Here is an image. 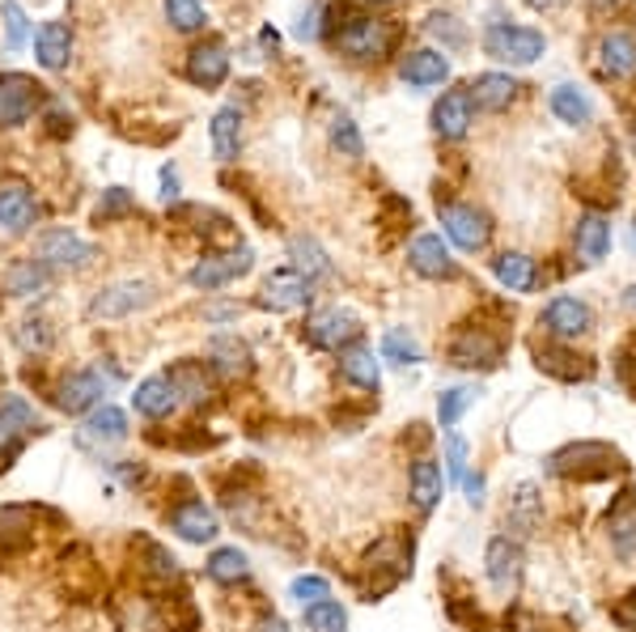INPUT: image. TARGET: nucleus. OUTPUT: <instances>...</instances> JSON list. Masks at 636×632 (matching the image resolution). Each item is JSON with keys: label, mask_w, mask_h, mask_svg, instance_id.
I'll list each match as a JSON object with an SVG mask.
<instances>
[{"label": "nucleus", "mask_w": 636, "mask_h": 632, "mask_svg": "<svg viewBox=\"0 0 636 632\" xmlns=\"http://www.w3.org/2000/svg\"><path fill=\"white\" fill-rule=\"evenodd\" d=\"M522 4H531L535 13H556V9H565V0H522Z\"/></svg>", "instance_id": "obj_59"}, {"label": "nucleus", "mask_w": 636, "mask_h": 632, "mask_svg": "<svg viewBox=\"0 0 636 632\" xmlns=\"http://www.w3.org/2000/svg\"><path fill=\"white\" fill-rule=\"evenodd\" d=\"M492 272H497V281L509 289V293H531L535 281H540V272H535V259L522 251H506L497 263H492Z\"/></svg>", "instance_id": "obj_36"}, {"label": "nucleus", "mask_w": 636, "mask_h": 632, "mask_svg": "<svg viewBox=\"0 0 636 632\" xmlns=\"http://www.w3.org/2000/svg\"><path fill=\"white\" fill-rule=\"evenodd\" d=\"M38 217V195L26 179H0V229L26 234Z\"/></svg>", "instance_id": "obj_14"}, {"label": "nucleus", "mask_w": 636, "mask_h": 632, "mask_svg": "<svg viewBox=\"0 0 636 632\" xmlns=\"http://www.w3.org/2000/svg\"><path fill=\"white\" fill-rule=\"evenodd\" d=\"M251 632H293V629H288L281 616H263V620H259Z\"/></svg>", "instance_id": "obj_55"}, {"label": "nucleus", "mask_w": 636, "mask_h": 632, "mask_svg": "<svg viewBox=\"0 0 636 632\" xmlns=\"http://www.w3.org/2000/svg\"><path fill=\"white\" fill-rule=\"evenodd\" d=\"M213 154L217 161H234L238 158V149H242V111L238 106H222L217 115H213Z\"/></svg>", "instance_id": "obj_34"}, {"label": "nucleus", "mask_w": 636, "mask_h": 632, "mask_svg": "<svg viewBox=\"0 0 636 632\" xmlns=\"http://www.w3.org/2000/svg\"><path fill=\"white\" fill-rule=\"evenodd\" d=\"M0 18H4V34H9V47L18 52V47L26 43V34H31V22H26V9H22L18 0H4V4H0Z\"/></svg>", "instance_id": "obj_48"}, {"label": "nucleus", "mask_w": 636, "mask_h": 632, "mask_svg": "<svg viewBox=\"0 0 636 632\" xmlns=\"http://www.w3.org/2000/svg\"><path fill=\"white\" fill-rule=\"evenodd\" d=\"M606 251H611V222H606L603 213H586L577 222V255L586 263H603Z\"/></svg>", "instance_id": "obj_32"}, {"label": "nucleus", "mask_w": 636, "mask_h": 632, "mask_svg": "<svg viewBox=\"0 0 636 632\" xmlns=\"http://www.w3.org/2000/svg\"><path fill=\"white\" fill-rule=\"evenodd\" d=\"M624 306H628V311H636V285L624 293Z\"/></svg>", "instance_id": "obj_61"}, {"label": "nucleus", "mask_w": 636, "mask_h": 632, "mask_svg": "<svg viewBox=\"0 0 636 632\" xmlns=\"http://www.w3.org/2000/svg\"><path fill=\"white\" fill-rule=\"evenodd\" d=\"M161 200H174L179 195V179H174V170H161Z\"/></svg>", "instance_id": "obj_57"}, {"label": "nucleus", "mask_w": 636, "mask_h": 632, "mask_svg": "<svg viewBox=\"0 0 636 632\" xmlns=\"http://www.w3.org/2000/svg\"><path fill=\"white\" fill-rule=\"evenodd\" d=\"M476 399H479L476 386H450V391H442L438 395V420H442V429H454L463 420V411L472 408Z\"/></svg>", "instance_id": "obj_43"}, {"label": "nucleus", "mask_w": 636, "mask_h": 632, "mask_svg": "<svg viewBox=\"0 0 636 632\" xmlns=\"http://www.w3.org/2000/svg\"><path fill=\"white\" fill-rule=\"evenodd\" d=\"M509 522H513V527H522V531H535V527H540V497H535V488H531V484L518 493Z\"/></svg>", "instance_id": "obj_50"}, {"label": "nucleus", "mask_w": 636, "mask_h": 632, "mask_svg": "<svg viewBox=\"0 0 636 632\" xmlns=\"http://www.w3.org/2000/svg\"><path fill=\"white\" fill-rule=\"evenodd\" d=\"M356 336H361V323L340 306H327V311H315L306 318V340L315 348H327V352H344Z\"/></svg>", "instance_id": "obj_10"}, {"label": "nucleus", "mask_w": 636, "mask_h": 632, "mask_svg": "<svg viewBox=\"0 0 636 632\" xmlns=\"http://www.w3.org/2000/svg\"><path fill=\"white\" fill-rule=\"evenodd\" d=\"M52 281V272L38 263V259H18L9 272H4V289L13 293V297H38L43 289Z\"/></svg>", "instance_id": "obj_41"}, {"label": "nucleus", "mask_w": 636, "mask_h": 632, "mask_svg": "<svg viewBox=\"0 0 636 632\" xmlns=\"http://www.w3.org/2000/svg\"><path fill=\"white\" fill-rule=\"evenodd\" d=\"M484 569H488V582L497 590L518 586V577H522V548L509 535H497L488 543V552H484Z\"/></svg>", "instance_id": "obj_22"}, {"label": "nucleus", "mask_w": 636, "mask_h": 632, "mask_svg": "<svg viewBox=\"0 0 636 632\" xmlns=\"http://www.w3.org/2000/svg\"><path fill=\"white\" fill-rule=\"evenodd\" d=\"M77 442H81V445H98V450L127 442V416H124V408H115V404H98V408L86 416V425L77 429Z\"/></svg>", "instance_id": "obj_18"}, {"label": "nucleus", "mask_w": 636, "mask_h": 632, "mask_svg": "<svg viewBox=\"0 0 636 632\" xmlns=\"http://www.w3.org/2000/svg\"><path fill=\"white\" fill-rule=\"evenodd\" d=\"M472 120H476V106H472V94L467 90H450L433 106V132L442 140H463L472 132Z\"/></svg>", "instance_id": "obj_19"}, {"label": "nucleus", "mask_w": 636, "mask_h": 632, "mask_svg": "<svg viewBox=\"0 0 636 632\" xmlns=\"http://www.w3.org/2000/svg\"><path fill=\"white\" fill-rule=\"evenodd\" d=\"M140 573L149 577V582H158V586H170V582H179V556L166 548V543H158V539H140Z\"/></svg>", "instance_id": "obj_35"}, {"label": "nucleus", "mask_w": 636, "mask_h": 632, "mask_svg": "<svg viewBox=\"0 0 636 632\" xmlns=\"http://www.w3.org/2000/svg\"><path fill=\"white\" fill-rule=\"evenodd\" d=\"M288 599L297 602V607H315V602L331 599V586H327V577H318V573H297V577L288 582Z\"/></svg>", "instance_id": "obj_46"}, {"label": "nucleus", "mask_w": 636, "mask_h": 632, "mask_svg": "<svg viewBox=\"0 0 636 632\" xmlns=\"http://www.w3.org/2000/svg\"><path fill=\"white\" fill-rule=\"evenodd\" d=\"M154 302H158V289L149 281H115V285L98 289V297L90 302V318H127Z\"/></svg>", "instance_id": "obj_7"}, {"label": "nucleus", "mask_w": 636, "mask_h": 632, "mask_svg": "<svg viewBox=\"0 0 636 632\" xmlns=\"http://www.w3.org/2000/svg\"><path fill=\"white\" fill-rule=\"evenodd\" d=\"M599 56H603V68L611 77H633L636 72V38L624 31H611L599 43Z\"/></svg>", "instance_id": "obj_39"}, {"label": "nucleus", "mask_w": 636, "mask_h": 632, "mask_svg": "<svg viewBox=\"0 0 636 632\" xmlns=\"http://www.w3.org/2000/svg\"><path fill=\"white\" fill-rule=\"evenodd\" d=\"M111 391V382L102 370H72L64 374L60 386H56V408L68 411V416H81V411H94L98 404H106L102 395Z\"/></svg>", "instance_id": "obj_8"}, {"label": "nucleus", "mask_w": 636, "mask_h": 632, "mask_svg": "<svg viewBox=\"0 0 636 632\" xmlns=\"http://www.w3.org/2000/svg\"><path fill=\"white\" fill-rule=\"evenodd\" d=\"M43 98V86L26 72H4L0 77V127H18L34 115Z\"/></svg>", "instance_id": "obj_11"}, {"label": "nucleus", "mask_w": 636, "mask_h": 632, "mask_svg": "<svg viewBox=\"0 0 636 632\" xmlns=\"http://www.w3.org/2000/svg\"><path fill=\"white\" fill-rule=\"evenodd\" d=\"M204 318H208V323H225V318H238V306H208V311H204Z\"/></svg>", "instance_id": "obj_56"}, {"label": "nucleus", "mask_w": 636, "mask_h": 632, "mask_svg": "<svg viewBox=\"0 0 636 632\" xmlns=\"http://www.w3.org/2000/svg\"><path fill=\"white\" fill-rule=\"evenodd\" d=\"M395 43V31L378 22V18H352L344 31L336 34V47L349 56V60H382Z\"/></svg>", "instance_id": "obj_5"}, {"label": "nucleus", "mask_w": 636, "mask_h": 632, "mask_svg": "<svg viewBox=\"0 0 636 632\" xmlns=\"http://www.w3.org/2000/svg\"><path fill=\"white\" fill-rule=\"evenodd\" d=\"M34 548V506H0V565Z\"/></svg>", "instance_id": "obj_15"}, {"label": "nucleus", "mask_w": 636, "mask_h": 632, "mask_svg": "<svg viewBox=\"0 0 636 632\" xmlns=\"http://www.w3.org/2000/svg\"><path fill=\"white\" fill-rule=\"evenodd\" d=\"M208 582H217V586H238V582H247L251 577V556L242 552V548H217L213 556H208Z\"/></svg>", "instance_id": "obj_37"}, {"label": "nucleus", "mask_w": 636, "mask_h": 632, "mask_svg": "<svg viewBox=\"0 0 636 632\" xmlns=\"http://www.w3.org/2000/svg\"><path fill=\"white\" fill-rule=\"evenodd\" d=\"M13 336H18V345L26 348V352H47V348L56 345V327H52V318H43V315L22 318V327H18Z\"/></svg>", "instance_id": "obj_45"}, {"label": "nucleus", "mask_w": 636, "mask_h": 632, "mask_svg": "<svg viewBox=\"0 0 636 632\" xmlns=\"http://www.w3.org/2000/svg\"><path fill=\"white\" fill-rule=\"evenodd\" d=\"M188 77L204 90H217L225 77H229V52H225L222 38H208L200 47H191L188 56Z\"/></svg>", "instance_id": "obj_20"}, {"label": "nucleus", "mask_w": 636, "mask_h": 632, "mask_svg": "<svg viewBox=\"0 0 636 632\" xmlns=\"http://www.w3.org/2000/svg\"><path fill=\"white\" fill-rule=\"evenodd\" d=\"M408 263L420 276H429V281H450L454 276V259H450V251H445V242L438 234H420L408 247Z\"/></svg>", "instance_id": "obj_24"}, {"label": "nucleus", "mask_w": 636, "mask_h": 632, "mask_svg": "<svg viewBox=\"0 0 636 632\" xmlns=\"http://www.w3.org/2000/svg\"><path fill=\"white\" fill-rule=\"evenodd\" d=\"M166 22L183 34L200 31L204 26V4L200 0H166Z\"/></svg>", "instance_id": "obj_47"}, {"label": "nucleus", "mask_w": 636, "mask_h": 632, "mask_svg": "<svg viewBox=\"0 0 636 632\" xmlns=\"http://www.w3.org/2000/svg\"><path fill=\"white\" fill-rule=\"evenodd\" d=\"M170 531L183 543H200L204 548V543H213V539L222 535V518L204 506L200 497H183L179 506L170 509Z\"/></svg>", "instance_id": "obj_13"}, {"label": "nucleus", "mask_w": 636, "mask_h": 632, "mask_svg": "<svg viewBox=\"0 0 636 632\" xmlns=\"http://www.w3.org/2000/svg\"><path fill=\"white\" fill-rule=\"evenodd\" d=\"M208 357H213V370L222 379H247L251 374V345L242 336H234V331L213 336L208 340Z\"/></svg>", "instance_id": "obj_23"}, {"label": "nucleus", "mask_w": 636, "mask_h": 632, "mask_svg": "<svg viewBox=\"0 0 636 632\" xmlns=\"http://www.w3.org/2000/svg\"><path fill=\"white\" fill-rule=\"evenodd\" d=\"M251 268H254V255L247 251V247H238V251H229V255H208V259H200V263L188 272V285L204 289V293H217V289H225L229 281L247 276Z\"/></svg>", "instance_id": "obj_9"}, {"label": "nucleus", "mask_w": 636, "mask_h": 632, "mask_svg": "<svg viewBox=\"0 0 636 632\" xmlns=\"http://www.w3.org/2000/svg\"><path fill=\"white\" fill-rule=\"evenodd\" d=\"M34 255H38V263H43L47 272H81V268L94 263V247H90L81 234L64 229V225L43 229L38 242H34Z\"/></svg>", "instance_id": "obj_2"}, {"label": "nucleus", "mask_w": 636, "mask_h": 632, "mask_svg": "<svg viewBox=\"0 0 636 632\" xmlns=\"http://www.w3.org/2000/svg\"><path fill=\"white\" fill-rule=\"evenodd\" d=\"M590 306L581 302V297H552L547 302V311H543V327L556 336V340H577V336H586L590 331Z\"/></svg>", "instance_id": "obj_17"}, {"label": "nucleus", "mask_w": 636, "mask_h": 632, "mask_svg": "<svg viewBox=\"0 0 636 632\" xmlns=\"http://www.w3.org/2000/svg\"><path fill=\"white\" fill-rule=\"evenodd\" d=\"M288 255H293V268L306 276V281H318V276H331V259L318 247V238L310 234H293L288 238Z\"/></svg>", "instance_id": "obj_38"}, {"label": "nucleus", "mask_w": 636, "mask_h": 632, "mask_svg": "<svg viewBox=\"0 0 636 632\" xmlns=\"http://www.w3.org/2000/svg\"><path fill=\"white\" fill-rule=\"evenodd\" d=\"M606 535L615 556H636V493H620V501L606 514Z\"/></svg>", "instance_id": "obj_26"}, {"label": "nucleus", "mask_w": 636, "mask_h": 632, "mask_svg": "<svg viewBox=\"0 0 636 632\" xmlns=\"http://www.w3.org/2000/svg\"><path fill=\"white\" fill-rule=\"evenodd\" d=\"M472 94V106H484V111H506L509 102L518 98V81L509 72H479L476 81L467 86Z\"/></svg>", "instance_id": "obj_29"}, {"label": "nucleus", "mask_w": 636, "mask_h": 632, "mask_svg": "<svg viewBox=\"0 0 636 632\" xmlns=\"http://www.w3.org/2000/svg\"><path fill=\"white\" fill-rule=\"evenodd\" d=\"M501 352H506L501 336H492L488 327H463L450 340V365H458V370H497Z\"/></svg>", "instance_id": "obj_6"}, {"label": "nucleus", "mask_w": 636, "mask_h": 632, "mask_svg": "<svg viewBox=\"0 0 636 632\" xmlns=\"http://www.w3.org/2000/svg\"><path fill=\"white\" fill-rule=\"evenodd\" d=\"M429 31L438 34V38H450V43H454V47H458V43H463V38H467V34L458 31V26H454V18H450V13H433V18H429Z\"/></svg>", "instance_id": "obj_53"}, {"label": "nucleus", "mask_w": 636, "mask_h": 632, "mask_svg": "<svg viewBox=\"0 0 636 632\" xmlns=\"http://www.w3.org/2000/svg\"><path fill=\"white\" fill-rule=\"evenodd\" d=\"M132 408L140 411L145 420H166V416L179 411V395H174V386L166 382V374H154V379H145L140 386H136Z\"/></svg>", "instance_id": "obj_25"}, {"label": "nucleus", "mask_w": 636, "mask_h": 632, "mask_svg": "<svg viewBox=\"0 0 636 632\" xmlns=\"http://www.w3.org/2000/svg\"><path fill=\"white\" fill-rule=\"evenodd\" d=\"M445 472L450 479H467V442L458 433L445 438Z\"/></svg>", "instance_id": "obj_52"}, {"label": "nucleus", "mask_w": 636, "mask_h": 632, "mask_svg": "<svg viewBox=\"0 0 636 632\" xmlns=\"http://www.w3.org/2000/svg\"><path fill=\"white\" fill-rule=\"evenodd\" d=\"M34 56L47 72H60L68 68V56H72V34L60 22H43L38 34H34Z\"/></svg>", "instance_id": "obj_28"}, {"label": "nucleus", "mask_w": 636, "mask_h": 632, "mask_svg": "<svg viewBox=\"0 0 636 632\" xmlns=\"http://www.w3.org/2000/svg\"><path fill=\"white\" fill-rule=\"evenodd\" d=\"M297 34H302V38H315V34H318V9H310V13H306V22L297 26Z\"/></svg>", "instance_id": "obj_58"}, {"label": "nucleus", "mask_w": 636, "mask_h": 632, "mask_svg": "<svg viewBox=\"0 0 636 632\" xmlns=\"http://www.w3.org/2000/svg\"><path fill=\"white\" fill-rule=\"evenodd\" d=\"M331 145H336L344 158H361V154H365V140H361V132H356V124H352L349 115H340V120L331 124Z\"/></svg>", "instance_id": "obj_49"}, {"label": "nucleus", "mask_w": 636, "mask_h": 632, "mask_svg": "<svg viewBox=\"0 0 636 632\" xmlns=\"http://www.w3.org/2000/svg\"><path fill=\"white\" fill-rule=\"evenodd\" d=\"M306 297H310V281H306L297 268H276V272L263 281L259 306H263V311H297V306H306Z\"/></svg>", "instance_id": "obj_16"}, {"label": "nucleus", "mask_w": 636, "mask_h": 632, "mask_svg": "<svg viewBox=\"0 0 636 632\" xmlns=\"http://www.w3.org/2000/svg\"><path fill=\"white\" fill-rule=\"evenodd\" d=\"M382 357H386L390 365H420L424 352H420V345H416L404 327H390V331L382 336Z\"/></svg>", "instance_id": "obj_44"}, {"label": "nucleus", "mask_w": 636, "mask_h": 632, "mask_svg": "<svg viewBox=\"0 0 636 632\" xmlns=\"http://www.w3.org/2000/svg\"><path fill=\"white\" fill-rule=\"evenodd\" d=\"M442 229H445V238H450L454 247H463V251H484L488 238H492L488 217H484L479 208H472V204H445Z\"/></svg>", "instance_id": "obj_12"}, {"label": "nucleus", "mask_w": 636, "mask_h": 632, "mask_svg": "<svg viewBox=\"0 0 636 632\" xmlns=\"http://www.w3.org/2000/svg\"><path fill=\"white\" fill-rule=\"evenodd\" d=\"M599 9H620V4H628V0H594Z\"/></svg>", "instance_id": "obj_60"}, {"label": "nucleus", "mask_w": 636, "mask_h": 632, "mask_svg": "<svg viewBox=\"0 0 636 632\" xmlns=\"http://www.w3.org/2000/svg\"><path fill=\"white\" fill-rule=\"evenodd\" d=\"M340 374H344L352 386H361V391H378L382 370H378V361H374V348H365V345L344 348V352H340Z\"/></svg>", "instance_id": "obj_33"}, {"label": "nucleus", "mask_w": 636, "mask_h": 632, "mask_svg": "<svg viewBox=\"0 0 636 632\" xmlns=\"http://www.w3.org/2000/svg\"><path fill=\"white\" fill-rule=\"evenodd\" d=\"M463 484H467V501H472V506H484V475H476V479L467 475Z\"/></svg>", "instance_id": "obj_54"}, {"label": "nucleus", "mask_w": 636, "mask_h": 632, "mask_svg": "<svg viewBox=\"0 0 636 632\" xmlns=\"http://www.w3.org/2000/svg\"><path fill=\"white\" fill-rule=\"evenodd\" d=\"M399 77L416 86V90H429V86H442L445 77H450V60H445L442 52H412L404 68H399Z\"/></svg>", "instance_id": "obj_31"}, {"label": "nucleus", "mask_w": 636, "mask_h": 632, "mask_svg": "<svg viewBox=\"0 0 636 632\" xmlns=\"http://www.w3.org/2000/svg\"><path fill=\"white\" fill-rule=\"evenodd\" d=\"M302 624L310 632H349V611L336 599H322L315 607H302Z\"/></svg>", "instance_id": "obj_42"}, {"label": "nucleus", "mask_w": 636, "mask_h": 632, "mask_svg": "<svg viewBox=\"0 0 636 632\" xmlns=\"http://www.w3.org/2000/svg\"><path fill=\"white\" fill-rule=\"evenodd\" d=\"M624 472V454L606 442H572L556 454H547V475L556 479H611V475Z\"/></svg>", "instance_id": "obj_1"}, {"label": "nucleus", "mask_w": 636, "mask_h": 632, "mask_svg": "<svg viewBox=\"0 0 636 632\" xmlns=\"http://www.w3.org/2000/svg\"><path fill=\"white\" fill-rule=\"evenodd\" d=\"M166 382L174 386L179 404H208L213 399V370L204 361H174Z\"/></svg>", "instance_id": "obj_21"}, {"label": "nucleus", "mask_w": 636, "mask_h": 632, "mask_svg": "<svg viewBox=\"0 0 636 632\" xmlns=\"http://www.w3.org/2000/svg\"><path fill=\"white\" fill-rule=\"evenodd\" d=\"M543 34L531 31V26H509V22H497L484 31V52L492 60H506V64H535L543 56Z\"/></svg>", "instance_id": "obj_4"}, {"label": "nucleus", "mask_w": 636, "mask_h": 632, "mask_svg": "<svg viewBox=\"0 0 636 632\" xmlns=\"http://www.w3.org/2000/svg\"><path fill=\"white\" fill-rule=\"evenodd\" d=\"M127 213H136V200H132L124 188L102 191V200H98V222H115V217H127Z\"/></svg>", "instance_id": "obj_51"}, {"label": "nucleus", "mask_w": 636, "mask_h": 632, "mask_svg": "<svg viewBox=\"0 0 636 632\" xmlns=\"http://www.w3.org/2000/svg\"><path fill=\"white\" fill-rule=\"evenodd\" d=\"M38 429V411L26 395H0V472L13 467V459L22 454L26 433Z\"/></svg>", "instance_id": "obj_3"}, {"label": "nucleus", "mask_w": 636, "mask_h": 632, "mask_svg": "<svg viewBox=\"0 0 636 632\" xmlns=\"http://www.w3.org/2000/svg\"><path fill=\"white\" fill-rule=\"evenodd\" d=\"M200 629V611L183 595L179 599H158L149 611V632H195Z\"/></svg>", "instance_id": "obj_30"}, {"label": "nucleus", "mask_w": 636, "mask_h": 632, "mask_svg": "<svg viewBox=\"0 0 636 632\" xmlns=\"http://www.w3.org/2000/svg\"><path fill=\"white\" fill-rule=\"evenodd\" d=\"M547 106H552V115H556L560 124H572V127L590 124V115H594L586 90H577V86H556L552 98H547Z\"/></svg>", "instance_id": "obj_40"}, {"label": "nucleus", "mask_w": 636, "mask_h": 632, "mask_svg": "<svg viewBox=\"0 0 636 632\" xmlns=\"http://www.w3.org/2000/svg\"><path fill=\"white\" fill-rule=\"evenodd\" d=\"M408 497H412V506L420 514H429L445 497V475L433 459H416L412 463V472H408Z\"/></svg>", "instance_id": "obj_27"}]
</instances>
